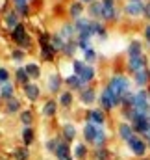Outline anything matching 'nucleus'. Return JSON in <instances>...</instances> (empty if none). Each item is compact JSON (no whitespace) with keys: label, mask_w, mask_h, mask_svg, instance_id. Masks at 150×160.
I'll return each mask as SVG.
<instances>
[{"label":"nucleus","mask_w":150,"mask_h":160,"mask_svg":"<svg viewBox=\"0 0 150 160\" xmlns=\"http://www.w3.org/2000/svg\"><path fill=\"white\" fill-rule=\"evenodd\" d=\"M145 54V47L139 39H132L126 47V58H139Z\"/></svg>","instance_id":"nucleus-23"},{"label":"nucleus","mask_w":150,"mask_h":160,"mask_svg":"<svg viewBox=\"0 0 150 160\" xmlns=\"http://www.w3.org/2000/svg\"><path fill=\"white\" fill-rule=\"evenodd\" d=\"M115 134H117V138H119L124 145H126L134 136H137L135 130H134V127H132V123H128V121H119L117 127H115Z\"/></svg>","instance_id":"nucleus-10"},{"label":"nucleus","mask_w":150,"mask_h":160,"mask_svg":"<svg viewBox=\"0 0 150 160\" xmlns=\"http://www.w3.org/2000/svg\"><path fill=\"white\" fill-rule=\"evenodd\" d=\"M24 69H26V73L30 75V78L34 80H39L41 78V75H43V71H41V65H39L37 62H28V63H24Z\"/></svg>","instance_id":"nucleus-34"},{"label":"nucleus","mask_w":150,"mask_h":160,"mask_svg":"<svg viewBox=\"0 0 150 160\" xmlns=\"http://www.w3.org/2000/svg\"><path fill=\"white\" fill-rule=\"evenodd\" d=\"M143 38H145V41L148 43V47H150V24H147L143 28Z\"/></svg>","instance_id":"nucleus-44"},{"label":"nucleus","mask_w":150,"mask_h":160,"mask_svg":"<svg viewBox=\"0 0 150 160\" xmlns=\"http://www.w3.org/2000/svg\"><path fill=\"white\" fill-rule=\"evenodd\" d=\"M9 36H11L13 43H15L19 48H22V50H26V52H28V50L32 48V45H34V39H32V36L28 34V28H26L24 22H21L15 30H11Z\"/></svg>","instance_id":"nucleus-5"},{"label":"nucleus","mask_w":150,"mask_h":160,"mask_svg":"<svg viewBox=\"0 0 150 160\" xmlns=\"http://www.w3.org/2000/svg\"><path fill=\"white\" fill-rule=\"evenodd\" d=\"M128 2H141V0H128Z\"/></svg>","instance_id":"nucleus-51"},{"label":"nucleus","mask_w":150,"mask_h":160,"mask_svg":"<svg viewBox=\"0 0 150 160\" xmlns=\"http://www.w3.org/2000/svg\"><path fill=\"white\" fill-rule=\"evenodd\" d=\"M132 127H134V130H135L137 136H145V134L148 132V128H150L148 116H137V114H135V118H134V121H132Z\"/></svg>","instance_id":"nucleus-18"},{"label":"nucleus","mask_w":150,"mask_h":160,"mask_svg":"<svg viewBox=\"0 0 150 160\" xmlns=\"http://www.w3.org/2000/svg\"><path fill=\"white\" fill-rule=\"evenodd\" d=\"M9 58H11V62L13 63H17V65H21L24 60H26V50H22V48H13L11 50V54H9Z\"/></svg>","instance_id":"nucleus-40"},{"label":"nucleus","mask_w":150,"mask_h":160,"mask_svg":"<svg viewBox=\"0 0 150 160\" xmlns=\"http://www.w3.org/2000/svg\"><path fill=\"white\" fill-rule=\"evenodd\" d=\"M82 60H83L85 63H89V65L96 63V60H98V52H96V48H95V47H91V48L83 50V52H82Z\"/></svg>","instance_id":"nucleus-38"},{"label":"nucleus","mask_w":150,"mask_h":160,"mask_svg":"<svg viewBox=\"0 0 150 160\" xmlns=\"http://www.w3.org/2000/svg\"><path fill=\"white\" fill-rule=\"evenodd\" d=\"M83 11H85V8H83V4L78 2V0H74V2L69 6V15H71L73 21L80 19V17H83Z\"/></svg>","instance_id":"nucleus-36"},{"label":"nucleus","mask_w":150,"mask_h":160,"mask_svg":"<svg viewBox=\"0 0 150 160\" xmlns=\"http://www.w3.org/2000/svg\"><path fill=\"white\" fill-rule=\"evenodd\" d=\"M135 160H150V155H147V157H143V158H135Z\"/></svg>","instance_id":"nucleus-50"},{"label":"nucleus","mask_w":150,"mask_h":160,"mask_svg":"<svg viewBox=\"0 0 150 160\" xmlns=\"http://www.w3.org/2000/svg\"><path fill=\"white\" fill-rule=\"evenodd\" d=\"M22 95H24V99L28 101V102H37L41 101V95H43V89H41V86H39L37 82H30V84H26L24 88H22Z\"/></svg>","instance_id":"nucleus-14"},{"label":"nucleus","mask_w":150,"mask_h":160,"mask_svg":"<svg viewBox=\"0 0 150 160\" xmlns=\"http://www.w3.org/2000/svg\"><path fill=\"white\" fill-rule=\"evenodd\" d=\"M15 11L21 15V17H28L30 15V4H24V6H17Z\"/></svg>","instance_id":"nucleus-43"},{"label":"nucleus","mask_w":150,"mask_h":160,"mask_svg":"<svg viewBox=\"0 0 150 160\" xmlns=\"http://www.w3.org/2000/svg\"><path fill=\"white\" fill-rule=\"evenodd\" d=\"M2 22H4V26L11 32V30H15L19 24H21V15L15 11V9H9L7 13H4V19H2Z\"/></svg>","instance_id":"nucleus-22"},{"label":"nucleus","mask_w":150,"mask_h":160,"mask_svg":"<svg viewBox=\"0 0 150 160\" xmlns=\"http://www.w3.org/2000/svg\"><path fill=\"white\" fill-rule=\"evenodd\" d=\"M58 104H59V108H63V110H71L73 106H74V101H76V97H74V91H71V89H63L58 97Z\"/></svg>","instance_id":"nucleus-19"},{"label":"nucleus","mask_w":150,"mask_h":160,"mask_svg":"<svg viewBox=\"0 0 150 160\" xmlns=\"http://www.w3.org/2000/svg\"><path fill=\"white\" fill-rule=\"evenodd\" d=\"M104 8H115V0H102Z\"/></svg>","instance_id":"nucleus-46"},{"label":"nucleus","mask_w":150,"mask_h":160,"mask_svg":"<svg viewBox=\"0 0 150 160\" xmlns=\"http://www.w3.org/2000/svg\"><path fill=\"white\" fill-rule=\"evenodd\" d=\"M65 43H67V41L63 39V38H61V36H59L58 32H54V34H52V45H54V48H56V50H58L59 54H61V50H63Z\"/></svg>","instance_id":"nucleus-41"},{"label":"nucleus","mask_w":150,"mask_h":160,"mask_svg":"<svg viewBox=\"0 0 150 160\" xmlns=\"http://www.w3.org/2000/svg\"><path fill=\"white\" fill-rule=\"evenodd\" d=\"M78 2H82V4H93L95 0H78Z\"/></svg>","instance_id":"nucleus-49"},{"label":"nucleus","mask_w":150,"mask_h":160,"mask_svg":"<svg viewBox=\"0 0 150 160\" xmlns=\"http://www.w3.org/2000/svg\"><path fill=\"white\" fill-rule=\"evenodd\" d=\"M78 102L85 108H93L95 102H98V93H96V88L95 86H87L83 88L80 93H78Z\"/></svg>","instance_id":"nucleus-9"},{"label":"nucleus","mask_w":150,"mask_h":160,"mask_svg":"<svg viewBox=\"0 0 150 160\" xmlns=\"http://www.w3.org/2000/svg\"><path fill=\"white\" fill-rule=\"evenodd\" d=\"M13 80H15V84H17V86H21V88H24L26 84L34 82V80L30 78V75L26 73L24 65H19V67L15 69V73H13Z\"/></svg>","instance_id":"nucleus-25"},{"label":"nucleus","mask_w":150,"mask_h":160,"mask_svg":"<svg viewBox=\"0 0 150 160\" xmlns=\"http://www.w3.org/2000/svg\"><path fill=\"white\" fill-rule=\"evenodd\" d=\"M37 43H39V54H41V60L43 62H54L56 54H59L54 45H52V34L48 32H41L37 38Z\"/></svg>","instance_id":"nucleus-4"},{"label":"nucleus","mask_w":150,"mask_h":160,"mask_svg":"<svg viewBox=\"0 0 150 160\" xmlns=\"http://www.w3.org/2000/svg\"><path fill=\"white\" fill-rule=\"evenodd\" d=\"M9 80H11V73H9V69H7V67H2V65H0V86L7 84Z\"/></svg>","instance_id":"nucleus-42"},{"label":"nucleus","mask_w":150,"mask_h":160,"mask_svg":"<svg viewBox=\"0 0 150 160\" xmlns=\"http://www.w3.org/2000/svg\"><path fill=\"white\" fill-rule=\"evenodd\" d=\"M91 32H93V38H96V39H102V41L108 39V28H106V24L102 21H93Z\"/></svg>","instance_id":"nucleus-29"},{"label":"nucleus","mask_w":150,"mask_h":160,"mask_svg":"<svg viewBox=\"0 0 150 160\" xmlns=\"http://www.w3.org/2000/svg\"><path fill=\"white\" fill-rule=\"evenodd\" d=\"M59 134L58 136H50V138H46V142H45V151L48 153V155H54L56 153V149H58V143H59Z\"/></svg>","instance_id":"nucleus-39"},{"label":"nucleus","mask_w":150,"mask_h":160,"mask_svg":"<svg viewBox=\"0 0 150 160\" xmlns=\"http://www.w3.org/2000/svg\"><path fill=\"white\" fill-rule=\"evenodd\" d=\"M83 123H93L98 127H106L108 125V112H104L100 106H93L87 108L83 114Z\"/></svg>","instance_id":"nucleus-7"},{"label":"nucleus","mask_w":150,"mask_h":160,"mask_svg":"<svg viewBox=\"0 0 150 160\" xmlns=\"http://www.w3.org/2000/svg\"><path fill=\"white\" fill-rule=\"evenodd\" d=\"M132 82L137 86V89H148L150 88V67L139 71V73H135L132 77Z\"/></svg>","instance_id":"nucleus-21"},{"label":"nucleus","mask_w":150,"mask_h":160,"mask_svg":"<svg viewBox=\"0 0 150 160\" xmlns=\"http://www.w3.org/2000/svg\"><path fill=\"white\" fill-rule=\"evenodd\" d=\"M13 2V6L17 8V6H24V4H30V0H11Z\"/></svg>","instance_id":"nucleus-45"},{"label":"nucleus","mask_w":150,"mask_h":160,"mask_svg":"<svg viewBox=\"0 0 150 160\" xmlns=\"http://www.w3.org/2000/svg\"><path fill=\"white\" fill-rule=\"evenodd\" d=\"M80 48H78V41L73 39V41H67L65 43V47H63V50H61V54L65 56V58H71V60H74L76 52H78Z\"/></svg>","instance_id":"nucleus-35"},{"label":"nucleus","mask_w":150,"mask_h":160,"mask_svg":"<svg viewBox=\"0 0 150 160\" xmlns=\"http://www.w3.org/2000/svg\"><path fill=\"white\" fill-rule=\"evenodd\" d=\"M21 145H26V147H32L37 140V134H35V128L34 127H21Z\"/></svg>","instance_id":"nucleus-20"},{"label":"nucleus","mask_w":150,"mask_h":160,"mask_svg":"<svg viewBox=\"0 0 150 160\" xmlns=\"http://www.w3.org/2000/svg\"><path fill=\"white\" fill-rule=\"evenodd\" d=\"M82 140L91 149L108 147L110 132H108L106 127H98V125H93V123H83V127H82Z\"/></svg>","instance_id":"nucleus-1"},{"label":"nucleus","mask_w":150,"mask_h":160,"mask_svg":"<svg viewBox=\"0 0 150 160\" xmlns=\"http://www.w3.org/2000/svg\"><path fill=\"white\" fill-rule=\"evenodd\" d=\"M126 149H128L130 155L135 157V158H143V157H147L150 153L148 143H147V140H145L143 136H134V138L126 143Z\"/></svg>","instance_id":"nucleus-6"},{"label":"nucleus","mask_w":150,"mask_h":160,"mask_svg":"<svg viewBox=\"0 0 150 160\" xmlns=\"http://www.w3.org/2000/svg\"><path fill=\"white\" fill-rule=\"evenodd\" d=\"M87 13L93 21H102V13H104V4L102 0H95L93 4H89L87 8Z\"/></svg>","instance_id":"nucleus-28"},{"label":"nucleus","mask_w":150,"mask_h":160,"mask_svg":"<svg viewBox=\"0 0 150 160\" xmlns=\"http://www.w3.org/2000/svg\"><path fill=\"white\" fill-rule=\"evenodd\" d=\"M34 121H35V114L32 108H24L21 114H19V123L21 127H34Z\"/></svg>","instance_id":"nucleus-32"},{"label":"nucleus","mask_w":150,"mask_h":160,"mask_svg":"<svg viewBox=\"0 0 150 160\" xmlns=\"http://www.w3.org/2000/svg\"><path fill=\"white\" fill-rule=\"evenodd\" d=\"M91 160H111V149L110 147H100L91 151Z\"/></svg>","instance_id":"nucleus-37"},{"label":"nucleus","mask_w":150,"mask_h":160,"mask_svg":"<svg viewBox=\"0 0 150 160\" xmlns=\"http://www.w3.org/2000/svg\"><path fill=\"white\" fill-rule=\"evenodd\" d=\"M98 106L104 110V112H108V114H111L115 110H120V106H122V101L113 93L110 91L106 86L98 91Z\"/></svg>","instance_id":"nucleus-3"},{"label":"nucleus","mask_w":150,"mask_h":160,"mask_svg":"<svg viewBox=\"0 0 150 160\" xmlns=\"http://www.w3.org/2000/svg\"><path fill=\"white\" fill-rule=\"evenodd\" d=\"M132 84H134V82L128 78L126 75H122V73H115V75L110 77L108 84H106V88H108L110 91H113V93L122 101V99H124V95L132 91Z\"/></svg>","instance_id":"nucleus-2"},{"label":"nucleus","mask_w":150,"mask_h":160,"mask_svg":"<svg viewBox=\"0 0 150 160\" xmlns=\"http://www.w3.org/2000/svg\"><path fill=\"white\" fill-rule=\"evenodd\" d=\"M145 17H147V19H150V2L145 6Z\"/></svg>","instance_id":"nucleus-47"},{"label":"nucleus","mask_w":150,"mask_h":160,"mask_svg":"<svg viewBox=\"0 0 150 160\" xmlns=\"http://www.w3.org/2000/svg\"><path fill=\"white\" fill-rule=\"evenodd\" d=\"M58 34L63 38L65 41H73L76 39V28H74V22H65V24H61V28L58 30Z\"/></svg>","instance_id":"nucleus-30"},{"label":"nucleus","mask_w":150,"mask_h":160,"mask_svg":"<svg viewBox=\"0 0 150 160\" xmlns=\"http://www.w3.org/2000/svg\"><path fill=\"white\" fill-rule=\"evenodd\" d=\"M59 136H61L65 142H69V143H76V142H78V136H80V130H78V127H76L73 121H65V123L61 125Z\"/></svg>","instance_id":"nucleus-12"},{"label":"nucleus","mask_w":150,"mask_h":160,"mask_svg":"<svg viewBox=\"0 0 150 160\" xmlns=\"http://www.w3.org/2000/svg\"><path fill=\"white\" fill-rule=\"evenodd\" d=\"M147 67H150V62H148V58H147V54H143L139 58H126V69H128V73L132 77L135 73L147 69Z\"/></svg>","instance_id":"nucleus-11"},{"label":"nucleus","mask_w":150,"mask_h":160,"mask_svg":"<svg viewBox=\"0 0 150 160\" xmlns=\"http://www.w3.org/2000/svg\"><path fill=\"white\" fill-rule=\"evenodd\" d=\"M11 157H13V160H30L32 151H30V147H26V145H17V147L11 151Z\"/></svg>","instance_id":"nucleus-33"},{"label":"nucleus","mask_w":150,"mask_h":160,"mask_svg":"<svg viewBox=\"0 0 150 160\" xmlns=\"http://www.w3.org/2000/svg\"><path fill=\"white\" fill-rule=\"evenodd\" d=\"M15 91H17V84L15 82H7V84H4V86H0V101L4 102V101H7V99H11V97H15Z\"/></svg>","instance_id":"nucleus-31"},{"label":"nucleus","mask_w":150,"mask_h":160,"mask_svg":"<svg viewBox=\"0 0 150 160\" xmlns=\"http://www.w3.org/2000/svg\"><path fill=\"white\" fill-rule=\"evenodd\" d=\"M80 77V80L83 82V86H91L93 82H95V78H96V69H95V65H85L83 67V71L78 75Z\"/></svg>","instance_id":"nucleus-26"},{"label":"nucleus","mask_w":150,"mask_h":160,"mask_svg":"<svg viewBox=\"0 0 150 160\" xmlns=\"http://www.w3.org/2000/svg\"><path fill=\"white\" fill-rule=\"evenodd\" d=\"M143 138H145V140H147V143H148V147H150V128H148V132H147V134H145V136H143Z\"/></svg>","instance_id":"nucleus-48"},{"label":"nucleus","mask_w":150,"mask_h":160,"mask_svg":"<svg viewBox=\"0 0 150 160\" xmlns=\"http://www.w3.org/2000/svg\"><path fill=\"white\" fill-rule=\"evenodd\" d=\"M58 110H59V104H58V99H54V97L46 99L41 106V114L45 119H54L58 116Z\"/></svg>","instance_id":"nucleus-16"},{"label":"nucleus","mask_w":150,"mask_h":160,"mask_svg":"<svg viewBox=\"0 0 150 160\" xmlns=\"http://www.w3.org/2000/svg\"><path fill=\"white\" fill-rule=\"evenodd\" d=\"M148 2H150V0H148Z\"/></svg>","instance_id":"nucleus-52"},{"label":"nucleus","mask_w":150,"mask_h":160,"mask_svg":"<svg viewBox=\"0 0 150 160\" xmlns=\"http://www.w3.org/2000/svg\"><path fill=\"white\" fill-rule=\"evenodd\" d=\"M63 86H65V77H61L58 71H54L46 77V91L50 93V97L59 95L63 91Z\"/></svg>","instance_id":"nucleus-8"},{"label":"nucleus","mask_w":150,"mask_h":160,"mask_svg":"<svg viewBox=\"0 0 150 160\" xmlns=\"http://www.w3.org/2000/svg\"><path fill=\"white\" fill-rule=\"evenodd\" d=\"M91 147L83 142V140H78L76 143H73V155H74V160H87L91 158Z\"/></svg>","instance_id":"nucleus-17"},{"label":"nucleus","mask_w":150,"mask_h":160,"mask_svg":"<svg viewBox=\"0 0 150 160\" xmlns=\"http://www.w3.org/2000/svg\"><path fill=\"white\" fill-rule=\"evenodd\" d=\"M59 138H61V136H59ZM54 158H56V160H74V155H73V145L61 138V140H59V143H58V149H56V153H54Z\"/></svg>","instance_id":"nucleus-15"},{"label":"nucleus","mask_w":150,"mask_h":160,"mask_svg":"<svg viewBox=\"0 0 150 160\" xmlns=\"http://www.w3.org/2000/svg\"><path fill=\"white\" fill-rule=\"evenodd\" d=\"M145 6L147 4H143V2H128L124 6V13L128 17H141V15H145Z\"/></svg>","instance_id":"nucleus-24"},{"label":"nucleus","mask_w":150,"mask_h":160,"mask_svg":"<svg viewBox=\"0 0 150 160\" xmlns=\"http://www.w3.org/2000/svg\"><path fill=\"white\" fill-rule=\"evenodd\" d=\"M65 86H67V89H71V91H78V93H80L83 88H87V86H83V82L80 80V77L74 75V73H71V75L65 77Z\"/></svg>","instance_id":"nucleus-27"},{"label":"nucleus","mask_w":150,"mask_h":160,"mask_svg":"<svg viewBox=\"0 0 150 160\" xmlns=\"http://www.w3.org/2000/svg\"><path fill=\"white\" fill-rule=\"evenodd\" d=\"M22 110H24V108H22V101H21L17 95H15V97H11V99H7V101H4L2 112H4L7 118H11V116H19Z\"/></svg>","instance_id":"nucleus-13"}]
</instances>
